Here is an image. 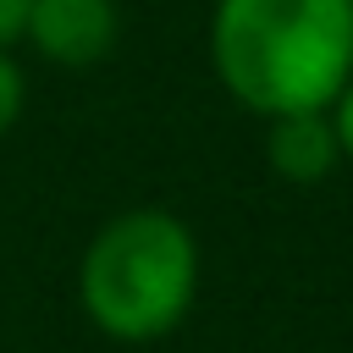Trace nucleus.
Instances as JSON below:
<instances>
[{"instance_id": "7ed1b4c3", "label": "nucleus", "mask_w": 353, "mask_h": 353, "mask_svg": "<svg viewBox=\"0 0 353 353\" xmlns=\"http://www.w3.org/2000/svg\"><path fill=\"white\" fill-rule=\"evenodd\" d=\"M22 39L39 61L61 72H88L116 50L121 6L116 0H28Z\"/></svg>"}, {"instance_id": "f257e3e1", "label": "nucleus", "mask_w": 353, "mask_h": 353, "mask_svg": "<svg viewBox=\"0 0 353 353\" xmlns=\"http://www.w3.org/2000/svg\"><path fill=\"white\" fill-rule=\"evenodd\" d=\"M210 66L259 121L331 110L353 77V0H215Z\"/></svg>"}, {"instance_id": "f03ea898", "label": "nucleus", "mask_w": 353, "mask_h": 353, "mask_svg": "<svg viewBox=\"0 0 353 353\" xmlns=\"http://www.w3.org/2000/svg\"><path fill=\"white\" fill-rule=\"evenodd\" d=\"M199 237L182 215L138 204L110 215L77 265V303L88 325L121 347L171 336L199 303Z\"/></svg>"}, {"instance_id": "0eeeda50", "label": "nucleus", "mask_w": 353, "mask_h": 353, "mask_svg": "<svg viewBox=\"0 0 353 353\" xmlns=\"http://www.w3.org/2000/svg\"><path fill=\"white\" fill-rule=\"evenodd\" d=\"M22 17H28V0H0V50L22 39Z\"/></svg>"}, {"instance_id": "423d86ee", "label": "nucleus", "mask_w": 353, "mask_h": 353, "mask_svg": "<svg viewBox=\"0 0 353 353\" xmlns=\"http://www.w3.org/2000/svg\"><path fill=\"white\" fill-rule=\"evenodd\" d=\"M331 127H336V149H342V165H353V77L342 83V94L331 99Z\"/></svg>"}, {"instance_id": "20e7f679", "label": "nucleus", "mask_w": 353, "mask_h": 353, "mask_svg": "<svg viewBox=\"0 0 353 353\" xmlns=\"http://www.w3.org/2000/svg\"><path fill=\"white\" fill-rule=\"evenodd\" d=\"M265 165L292 182V188H314L342 165L336 149V127L325 110H298V116H276L265 121Z\"/></svg>"}, {"instance_id": "39448f33", "label": "nucleus", "mask_w": 353, "mask_h": 353, "mask_svg": "<svg viewBox=\"0 0 353 353\" xmlns=\"http://www.w3.org/2000/svg\"><path fill=\"white\" fill-rule=\"evenodd\" d=\"M22 105H28V77L11 61V50H0V138L22 121Z\"/></svg>"}]
</instances>
